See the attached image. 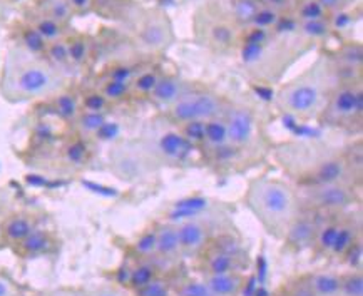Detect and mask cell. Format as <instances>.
<instances>
[{
	"label": "cell",
	"mask_w": 363,
	"mask_h": 296,
	"mask_svg": "<svg viewBox=\"0 0 363 296\" xmlns=\"http://www.w3.org/2000/svg\"><path fill=\"white\" fill-rule=\"evenodd\" d=\"M164 37H166V30H164V25L161 24H149L146 27V30H144V42L147 45H151V47H157V45H162L164 44Z\"/></svg>",
	"instance_id": "f35d334b"
},
{
	"label": "cell",
	"mask_w": 363,
	"mask_h": 296,
	"mask_svg": "<svg viewBox=\"0 0 363 296\" xmlns=\"http://www.w3.org/2000/svg\"><path fill=\"white\" fill-rule=\"evenodd\" d=\"M91 4L92 0H69V6L72 7V11H87Z\"/></svg>",
	"instance_id": "681fc988"
},
{
	"label": "cell",
	"mask_w": 363,
	"mask_h": 296,
	"mask_svg": "<svg viewBox=\"0 0 363 296\" xmlns=\"http://www.w3.org/2000/svg\"><path fill=\"white\" fill-rule=\"evenodd\" d=\"M157 81H160V76L156 72H143L141 76L133 79L131 91H136L139 94H151L157 84Z\"/></svg>",
	"instance_id": "1f68e13d"
},
{
	"label": "cell",
	"mask_w": 363,
	"mask_h": 296,
	"mask_svg": "<svg viewBox=\"0 0 363 296\" xmlns=\"http://www.w3.org/2000/svg\"><path fill=\"white\" fill-rule=\"evenodd\" d=\"M94 296H125L124 293H121V291L114 290V288H102L97 291Z\"/></svg>",
	"instance_id": "816d5d0a"
},
{
	"label": "cell",
	"mask_w": 363,
	"mask_h": 296,
	"mask_svg": "<svg viewBox=\"0 0 363 296\" xmlns=\"http://www.w3.org/2000/svg\"><path fill=\"white\" fill-rule=\"evenodd\" d=\"M138 296H169V288L162 280L155 278L144 288L138 290Z\"/></svg>",
	"instance_id": "7bdbcfd3"
},
{
	"label": "cell",
	"mask_w": 363,
	"mask_h": 296,
	"mask_svg": "<svg viewBox=\"0 0 363 296\" xmlns=\"http://www.w3.org/2000/svg\"><path fill=\"white\" fill-rule=\"evenodd\" d=\"M34 29L39 32V34L44 37L45 42H54V40H60L64 35V27L60 22L54 21L48 16H44L39 21L35 22Z\"/></svg>",
	"instance_id": "d6986e66"
},
{
	"label": "cell",
	"mask_w": 363,
	"mask_h": 296,
	"mask_svg": "<svg viewBox=\"0 0 363 296\" xmlns=\"http://www.w3.org/2000/svg\"><path fill=\"white\" fill-rule=\"evenodd\" d=\"M323 101V87L318 77L303 76L286 84L278 92V104L286 113L298 118H310L320 109Z\"/></svg>",
	"instance_id": "3957f363"
},
{
	"label": "cell",
	"mask_w": 363,
	"mask_h": 296,
	"mask_svg": "<svg viewBox=\"0 0 363 296\" xmlns=\"http://www.w3.org/2000/svg\"><path fill=\"white\" fill-rule=\"evenodd\" d=\"M303 189L306 205L316 207V210H343V207L350 206L355 200L352 188L343 183L310 184Z\"/></svg>",
	"instance_id": "5b68a950"
},
{
	"label": "cell",
	"mask_w": 363,
	"mask_h": 296,
	"mask_svg": "<svg viewBox=\"0 0 363 296\" xmlns=\"http://www.w3.org/2000/svg\"><path fill=\"white\" fill-rule=\"evenodd\" d=\"M181 296H213L206 283L201 281H189L181 288Z\"/></svg>",
	"instance_id": "ee69618b"
},
{
	"label": "cell",
	"mask_w": 363,
	"mask_h": 296,
	"mask_svg": "<svg viewBox=\"0 0 363 296\" xmlns=\"http://www.w3.org/2000/svg\"><path fill=\"white\" fill-rule=\"evenodd\" d=\"M4 82H6L4 92L13 101L50 94L60 86L52 69L40 62L21 64L13 69V72L9 74Z\"/></svg>",
	"instance_id": "7a4b0ae2"
},
{
	"label": "cell",
	"mask_w": 363,
	"mask_h": 296,
	"mask_svg": "<svg viewBox=\"0 0 363 296\" xmlns=\"http://www.w3.org/2000/svg\"><path fill=\"white\" fill-rule=\"evenodd\" d=\"M228 142L236 147L246 146L253 140L255 134V118L248 109H235L228 114Z\"/></svg>",
	"instance_id": "52a82bcc"
},
{
	"label": "cell",
	"mask_w": 363,
	"mask_h": 296,
	"mask_svg": "<svg viewBox=\"0 0 363 296\" xmlns=\"http://www.w3.org/2000/svg\"><path fill=\"white\" fill-rule=\"evenodd\" d=\"M0 296H13V288L7 280L0 278Z\"/></svg>",
	"instance_id": "f907efd6"
},
{
	"label": "cell",
	"mask_w": 363,
	"mask_h": 296,
	"mask_svg": "<svg viewBox=\"0 0 363 296\" xmlns=\"http://www.w3.org/2000/svg\"><path fill=\"white\" fill-rule=\"evenodd\" d=\"M0 239H2V234H0Z\"/></svg>",
	"instance_id": "f5cc1de1"
},
{
	"label": "cell",
	"mask_w": 363,
	"mask_h": 296,
	"mask_svg": "<svg viewBox=\"0 0 363 296\" xmlns=\"http://www.w3.org/2000/svg\"><path fill=\"white\" fill-rule=\"evenodd\" d=\"M340 296H363V276L360 271L340 276Z\"/></svg>",
	"instance_id": "603a6c76"
},
{
	"label": "cell",
	"mask_w": 363,
	"mask_h": 296,
	"mask_svg": "<svg viewBox=\"0 0 363 296\" xmlns=\"http://www.w3.org/2000/svg\"><path fill=\"white\" fill-rule=\"evenodd\" d=\"M134 251L141 254V256L156 253V231H146V233H143L141 238L134 244Z\"/></svg>",
	"instance_id": "74e56055"
},
{
	"label": "cell",
	"mask_w": 363,
	"mask_h": 296,
	"mask_svg": "<svg viewBox=\"0 0 363 296\" xmlns=\"http://www.w3.org/2000/svg\"><path fill=\"white\" fill-rule=\"evenodd\" d=\"M308 285L315 296H340V276L335 273H315Z\"/></svg>",
	"instance_id": "2e32d148"
},
{
	"label": "cell",
	"mask_w": 363,
	"mask_h": 296,
	"mask_svg": "<svg viewBox=\"0 0 363 296\" xmlns=\"http://www.w3.org/2000/svg\"><path fill=\"white\" fill-rule=\"evenodd\" d=\"M328 30H330V25H328V22L325 21V18L303 22V24H301V32H303V34H306L308 37H313V39H316V37L327 35Z\"/></svg>",
	"instance_id": "b9f144b4"
},
{
	"label": "cell",
	"mask_w": 363,
	"mask_h": 296,
	"mask_svg": "<svg viewBox=\"0 0 363 296\" xmlns=\"http://www.w3.org/2000/svg\"><path fill=\"white\" fill-rule=\"evenodd\" d=\"M179 249L178 238V226L174 224H162L160 229H156V253L162 258H171Z\"/></svg>",
	"instance_id": "5bb4252c"
},
{
	"label": "cell",
	"mask_w": 363,
	"mask_h": 296,
	"mask_svg": "<svg viewBox=\"0 0 363 296\" xmlns=\"http://www.w3.org/2000/svg\"><path fill=\"white\" fill-rule=\"evenodd\" d=\"M189 142L181 136L179 132L169 131L164 132L160 140V149L166 157H171V159H181L186 152H188Z\"/></svg>",
	"instance_id": "e0dca14e"
},
{
	"label": "cell",
	"mask_w": 363,
	"mask_h": 296,
	"mask_svg": "<svg viewBox=\"0 0 363 296\" xmlns=\"http://www.w3.org/2000/svg\"><path fill=\"white\" fill-rule=\"evenodd\" d=\"M64 156H66L69 163L74 166H79L86 163L87 156H89V151H87V146L84 144L82 141H72L69 142L66 149H64Z\"/></svg>",
	"instance_id": "4dcf8cb0"
},
{
	"label": "cell",
	"mask_w": 363,
	"mask_h": 296,
	"mask_svg": "<svg viewBox=\"0 0 363 296\" xmlns=\"http://www.w3.org/2000/svg\"><path fill=\"white\" fill-rule=\"evenodd\" d=\"M206 285L213 296H235L243 286V278L238 273H221V275H209Z\"/></svg>",
	"instance_id": "7c38bea8"
},
{
	"label": "cell",
	"mask_w": 363,
	"mask_h": 296,
	"mask_svg": "<svg viewBox=\"0 0 363 296\" xmlns=\"http://www.w3.org/2000/svg\"><path fill=\"white\" fill-rule=\"evenodd\" d=\"M221 99L211 92H186L171 106V118L179 124L220 118Z\"/></svg>",
	"instance_id": "277c9868"
},
{
	"label": "cell",
	"mask_w": 363,
	"mask_h": 296,
	"mask_svg": "<svg viewBox=\"0 0 363 296\" xmlns=\"http://www.w3.org/2000/svg\"><path fill=\"white\" fill-rule=\"evenodd\" d=\"M363 113V92L357 87H342L330 99L327 118L333 123L352 121Z\"/></svg>",
	"instance_id": "8992f818"
},
{
	"label": "cell",
	"mask_w": 363,
	"mask_h": 296,
	"mask_svg": "<svg viewBox=\"0 0 363 296\" xmlns=\"http://www.w3.org/2000/svg\"><path fill=\"white\" fill-rule=\"evenodd\" d=\"M69 47V61L81 64L86 61L87 52H89V47H87V42L84 39H74L71 42H67Z\"/></svg>",
	"instance_id": "60d3db41"
},
{
	"label": "cell",
	"mask_w": 363,
	"mask_h": 296,
	"mask_svg": "<svg viewBox=\"0 0 363 296\" xmlns=\"http://www.w3.org/2000/svg\"><path fill=\"white\" fill-rule=\"evenodd\" d=\"M21 40H22V44H24V47L29 50L30 54L45 52V49H48V44H49V42H45L44 37H42L39 32L34 29V25L26 27V29L22 30Z\"/></svg>",
	"instance_id": "d4e9b609"
},
{
	"label": "cell",
	"mask_w": 363,
	"mask_h": 296,
	"mask_svg": "<svg viewBox=\"0 0 363 296\" xmlns=\"http://www.w3.org/2000/svg\"><path fill=\"white\" fill-rule=\"evenodd\" d=\"M318 4L327 12H333V11H340V8L345 7L347 0H318Z\"/></svg>",
	"instance_id": "7dc6e473"
},
{
	"label": "cell",
	"mask_w": 363,
	"mask_h": 296,
	"mask_svg": "<svg viewBox=\"0 0 363 296\" xmlns=\"http://www.w3.org/2000/svg\"><path fill=\"white\" fill-rule=\"evenodd\" d=\"M156 278V268L151 263H139L131 270V278H129V286L134 290H141L147 283H151Z\"/></svg>",
	"instance_id": "ffe728a7"
},
{
	"label": "cell",
	"mask_w": 363,
	"mask_h": 296,
	"mask_svg": "<svg viewBox=\"0 0 363 296\" xmlns=\"http://www.w3.org/2000/svg\"><path fill=\"white\" fill-rule=\"evenodd\" d=\"M316 236V224L313 220H310L308 216H295V220L291 221V224L288 226L285 239L290 246L301 249L308 246L310 243H313Z\"/></svg>",
	"instance_id": "ba28073f"
},
{
	"label": "cell",
	"mask_w": 363,
	"mask_h": 296,
	"mask_svg": "<svg viewBox=\"0 0 363 296\" xmlns=\"http://www.w3.org/2000/svg\"><path fill=\"white\" fill-rule=\"evenodd\" d=\"M327 11L320 6L318 0H305L298 8V18L301 22H310V21H318V18H325Z\"/></svg>",
	"instance_id": "f1b7e54d"
},
{
	"label": "cell",
	"mask_w": 363,
	"mask_h": 296,
	"mask_svg": "<svg viewBox=\"0 0 363 296\" xmlns=\"http://www.w3.org/2000/svg\"><path fill=\"white\" fill-rule=\"evenodd\" d=\"M109 79H113V81L133 82L134 69H131L129 66H116L109 71Z\"/></svg>",
	"instance_id": "f6af8a7d"
},
{
	"label": "cell",
	"mask_w": 363,
	"mask_h": 296,
	"mask_svg": "<svg viewBox=\"0 0 363 296\" xmlns=\"http://www.w3.org/2000/svg\"><path fill=\"white\" fill-rule=\"evenodd\" d=\"M54 248V238L48 231L34 229L29 236L16 244V253L24 258L39 256V254L49 253Z\"/></svg>",
	"instance_id": "9c48e42d"
},
{
	"label": "cell",
	"mask_w": 363,
	"mask_h": 296,
	"mask_svg": "<svg viewBox=\"0 0 363 296\" xmlns=\"http://www.w3.org/2000/svg\"><path fill=\"white\" fill-rule=\"evenodd\" d=\"M208 205H209V201L203 196L184 198V200L176 203L173 211L169 212V220L171 221H179V220L194 218V216L199 215V212L206 210Z\"/></svg>",
	"instance_id": "9a60e30c"
},
{
	"label": "cell",
	"mask_w": 363,
	"mask_h": 296,
	"mask_svg": "<svg viewBox=\"0 0 363 296\" xmlns=\"http://www.w3.org/2000/svg\"><path fill=\"white\" fill-rule=\"evenodd\" d=\"M280 12L274 11L272 7H262L258 8L255 13L253 21H251V25L256 27V29H264L268 30L269 27H274L278 25V22H280Z\"/></svg>",
	"instance_id": "4316f807"
},
{
	"label": "cell",
	"mask_w": 363,
	"mask_h": 296,
	"mask_svg": "<svg viewBox=\"0 0 363 296\" xmlns=\"http://www.w3.org/2000/svg\"><path fill=\"white\" fill-rule=\"evenodd\" d=\"M355 243H357L355 228H353V226H340L337 238H335L333 248L330 253L337 254V256H343V254H347L348 249H350Z\"/></svg>",
	"instance_id": "7402d4cb"
},
{
	"label": "cell",
	"mask_w": 363,
	"mask_h": 296,
	"mask_svg": "<svg viewBox=\"0 0 363 296\" xmlns=\"http://www.w3.org/2000/svg\"><path fill=\"white\" fill-rule=\"evenodd\" d=\"M204 142L211 147H220L228 144V127L225 119L215 118L204 123Z\"/></svg>",
	"instance_id": "ac0fdd59"
},
{
	"label": "cell",
	"mask_w": 363,
	"mask_h": 296,
	"mask_svg": "<svg viewBox=\"0 0 363 296\" xmlns=\"http://www.w3.org/2000/svg\"><path fill=\"white\" fill-rule=\"evenodd\" d=\"M178 238L179 249L188 253H196L206 243V229L198 221L188 220L178 226Z\"/></svg>",
	"instance_id": "8fae6325"
},
{
	"label": "cell",
	"mask_w": 363,
	"mask_h": 296,
	"mask_svg": "<svg viewBox=\"0 0 363 296\" xmlns=\"http://www.w3.org/2000/svg\"><path fill=\"white\" fill-rule=\"evenodd\" d=\"M106 124V118L102 113H84L79 115V127L87 134H96Z\"/></svg>",
	"instance_id": "83f0119b"
},
{
	"label": "cell",
	"mask_w": 363,
	"mask_h": 296,
	"mask_svg": "<svg viewBox=\"0 0 363 296\" xmlns=\"http://www.w3.org/2000/svg\"><path fill=\"white\" fill-rule=\"evenodd\" d=\"M106 106H108V99L101 92H89L82 99V108L87 113H102Z\"/></svg>",
	"instance_id": "ab89813d"
},
{
	"label": "cell",
	"mask_w": 363,
	"mask_h": 296,
	"mask_svg": "<svg viewBox=\"0 0 363 296\" xmlns=\"http://www.w3.org/2000/svg\"><path fill=\"white\" fill-rule=\"evenodd\" d=\"M183 82L176 77H160L157 84L149 96L160 104H171L173 106L181 96H184Z\"/></svg>",
	"instance_id": "4fadbf2b"
},
{
	"label": "cell",
	"mask_w": 363,
	"mask_h": 296,
	"mask_svg": "<svg viewBox=\"0 0 363 296\" xmlns=\"http://www.w3.org/2000/svg\"><path fill=\"white\" fill-rule=\"evenodd\" d=\"M35 229L34 220L29 215H12L0 224V234L7 243L17 244Z\"/></svg>",
	"instance_id": "30bf717a"
},
{
	"label": "cell",
	"mask_w": 363,
	"mask_h": 296,
	"mask_svg": "<svg viewBox=\"0 0 363 296\" xmlns=\"http://www.w3.org/2000/svg\"><path fill=\"white\" fill-rule=\"evenodd\" d=\"M347 254H348V263H350L352 268L360 266V263H362V244L360 243L357 241L355 244H353V246L347 251Z\"/></svg>",
	"instance_id": "bcb514c9"
},
{
	"label": "cell",
	"mask_w": 363,
	"mask_h": 296,
	"mask_svg": "<svg viewBox=\"0 0 363 296\" xmlns=\"http://www.w3.org/2000/svg\"><path fill=\"white\" fill-rule=\"evenodd\" d=\"M72 16V7L69 6V0H50L48 7V17L54 18V21L67 22Z\"/></svg>",
	"instance_id": "d6a6232c"
},
{
	"label": "cell",
	"mask_w": 363,
	"mask_h": 296,
	"mask_svg": "<svg viewBox=\"0 0 363 296\" xmlns=\"http://www.w3.org/2000/svg\"><path fill=\"white\" fill-rule=\"evenodd\" d=\"M362 59H363V52H362L360 44H348L342 49V52H340V61L347 64L350 69L360 67Z\"/></svg>",
	"instance_id": "d590c367"
},
{
	"label": "cell",
	"mask_w": 363,
	"mask_h": 296,
	"mask_svg": "<svg viewBox=\"0 0 363 296\" xmlns=\"http://www.w3.org/2000/svg\"><path fill=\"white\" fill-rule=\"evenodd\" d=\"M45 54L49 55L50 61L59 64V66L69 62V47H67V42L64 39L49 42L48 49H45Z\"/></svg>",
	"instance_id": "e575fe53"
},
{
	"label": "cell",
	"mask_w": 363,
	"mask_h": 296,
	"mask_svg": "<svg viewBox=\"0 0 363 296\" xmlns=\"http://www.w3.org/2000/svg\"><path fill=\"white\" fill-rule=\"evenodd\" d=\"M181 136H183L189 144H201V142H204V121L184 123Z\"/></svg>",
	"instance_id": "836d02e7"
},
{
	"label": "cell",
	"mask_w": 363,
	"mask_h": 296,
	"mask_svg": "<svg viewBox=\"0 0 363 296\" xmlns=\"http://www.w3.org/2000/svg\"><path fill=\"white\" fill-rule=\"evenodd\" d=\"M246 205L264 228L277 238H285L298 215V196L288 184L278 179L258 178L250 183Z\"/></svg>",
	"instance_id": "6da1fadb"
},
{
	"label": "cell",
	"mask_w": 363,
	"mask_h": 296,
	"mask_svg": "<svg viewBox=\"0 0 363 296\" xmlns=\"http://www.w3.org/2000/svg\"><path fill=\"white\" fill-rule=\"evenodd\" d=\"M54 109L62 119H76L79 114V104L76 101V97H72L71 94H60L55 97L54 101Z\"/></svg>",
	"instance_id": "cb8c5ba5"
},
{
	"label": "cell",
	"mask_w": 363,
	"mask_h": 296,
	"mask_svg": "<svg viewBox=\"0 0 363 296\" xmlns=\"http://www.w3.org/2000/svg\"><path fill=\"white\" fill-rule=\"evenodd\" d=\"M208 270H209V275L231 273L235 270V256L216 248L215 253H213L208 260Z\"/></svg>",
	"instance_id": "44dd1931"
},
{
	"label": "cell",
	"mask_w": 363,
	"mask_h": 296,
	"mask_svg": "<svg viewBox=\"0 0 363 296\" xmlns=\"http://www.w3.org/2000/svg\"><path fill=\"white\" fill-rule=\"evenodd\" d=\"M338 228L340 224H325L322 229L316 231V244H318V248L322 249L325 253H330L333 248V243H335V238H337V233H338Z\"/></svg>",
	"instance_id": "f546056e"
},
{
	"label": "cell",
	"mask_w": 363,
	"mask_h": 296,
	"mask_svg": "<svg viewBox=\"0 0 363 296\" xmlns=\"http://www.w3.org/2000/svg\"><path fill=\"white\" fill-rule=\"evenodd\" d=\"M291 296H315V293L311 291L308 281H306V283L296 285L295 290L291 291Z\"/></svg>",
	"instance_id": "c3c4849f"
},
{
	"label": "cell",
	"mask_w": 363,
	"mask_h": 296,
	"mask_svg": "<svg viewBox=\"0 0 363 296\" xmlns=\"http://www.w3.org/2000/svg\"><path fill=\"white\" fill-rule=\"evenodd\" d=\"M259 8V4L256 0H238L235 7L236 18L241 22H246V24H251L253 21L256 11Z\"/></svg>",
	"instance_id": "8d00e7d4"
},
{
	"label": "cell",
	"mask_w": 363,
	"mask_h": 296,
	"mask_svg": "<svg viewBox=\"0 0 363 296\" xmlns=\"http://www.w3.org/2000/svg\"><path fill=\"white\" fill-rule=\"evenodd\" d=\"M129 92H131V82L113 81V79H108V82H106L101 89V94L108 99V103L109 101L116 103V101L124 99Z\"/></svg>",
	"instance_id": "484cf974"
}]
</instances>
